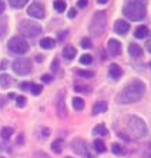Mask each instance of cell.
I'll list each match as a JSON object with an SVG mask.
<instances>
[{
	"instance_id": "obj_1",
	"label": "cell",
	"mask_w": 151,
	"mask_h": 158,
	"mask_svg": "<svg viewBox=\"0 0 151 158\" xmlns=\"http://www.w3.org/2000/svg\"><path fill=\"white\" fill-rule=\"evenodd\" d=\"M117 135L126 140L142 139L149 132L148 125L143 119L136 115L123 116L117 123Z\"/></svg>"
},
{
	"instance_id": "obj_2",
	"label": "cell",
	"mask_w": 151,
	"mask_h": 158,
	"mask_svg": "<svg viewBox=\"0 0 151 158\" xmlns=\"http://www.w3.org/2000/svg\"><path fill=\"white\" fill-rule=\"evenodd\" d=\"M146 85L142 80L134 79L128 83L115 96V101L118 104L126 105L140 101L146 93Z\"/></svg>"
},
{
	"instance_id": "obj_3",
	"label": "cell",
	"mask_w": 151,
	"mask_h": 158,
	"mask_svg": "<svg viewBox=\"0 0 151 158\" xmlns=\"http://www.w3.org/2000/svg\"><path fill=\"white\" fill-rule=\"evenodd\" d=\"M147 5L143 1H126L122 8L123 15L131 22H141L147 15Z\"/></svg>"
},
{
	"instance_id": "obj_4",
	"label": "cell",
	"mask_w": 151,
	"mask_h": 158,
	"mask_svg": "<svg viewBox=\"0 0 151 158\" xmlns=\"http://www.w3.org/2000/svg\"><path fill=\"white\" fill-rule=\"evenodd\" d=\"M108 25V17L104 11H97L92 17L89 24V32L90 35L94 37L101 36L107 29Z\"/></svg>"
},
{
	"instance_id": "obj_5",
	"label": "cell",
	"mask_w": 151,
	"mask_h": 158,
	"mask_svg": "<svg viewBox=\"0 0 151 158\" xmlns=\"http://www.w3.org/2000/svg\"><path fill=\"white\" fill-rule=\"evenodd\" d=\"M42 31V27L38 22L24 20L19 24V32L27 37H35L38 36Z\"/></svg>"
},
{
	"instance_id": "obj_6",
	"label": "cell",
	"mask_w": 151,
	"mask_h": 158,
	"mask_svg": "<svg viewBox=\"0 0 151 158\" xmlns=\"http://www.w3.org/2000/svg\"><path fill=\"white\" fill-rule=\"evenodd\" d=\"M8 49L15 54H24L29 50V44L23 37L20 36H13L7 44Z\"/></svg>"
},
{
	"instance_id": "obj_7",
	"label": "cell",
	"mask_w": 151,
	"mask_h": 158,
	"mask_svg": "<svg viewBox=\"0 0 151 158\" xmlns=\"http://www.w3.org/2000/svg\"><path fill=\"white\" fill-rule=\"evenodd\" d=\"M13 70L19 76H27L31 72L32 63L28 58L22 57L16 59L13 62Z\"/></svg>"
},
{
	"instance_id": "obj_8",
	"label": "cell",
	"mask_w": 151,
	"mask_h": 158,
	"mask_svg": "<svg viewBox=\"0 0 151 158\" xmlns=\"http://www.w3.org/2000/svg\"><path fill=\"white\" fill-rule=\"evenodd\" d=\"M64 96L63 91H60L56 96V101H55L56 114H57L58 117L61 119H64L68 115V110H67V107H66Z\"/></svg>"
},
{
	"instance_id": "obj_9",
	"label": "cell",
	"mask_w": 151,
	"mask_h": 158,
	"mask_svg": "<svg viewBox=\"0 0 151 158\" xmlns=\"http://www.w3.org/2000/svg\"><path fill=\"white\" fill-rule=\"evenodd\" d=\"M27 13L33 18L43 19L44 17V7L40 2H33L28 8Z\"/></svg>"
},
{
	"instance_id": "obj_10",
	"label": "cell",
	"mask_w": 151,
	"mask_h": 158,
	"mask_svg": "<svg viewBox=\"0 0 151 158\" xmlns=\"http://www.w3.org/2000/svg\"><path fill=\"white\" fill-rule=\"evenodd\" d=\"M131 25L128 22H126L125 20L123 19H118L116 20L114 23V32L115 34L119 35V36H124L126 35L130 30Z\"/></svg>"
},
{
	"instance_id": "obj_11",
	"label": "cell",
	"mask_w": 151,
	"mask_h": 158,
	"mask_svg": "<svg viewBox=\"0 0 151 158\" xmlns=\"http://www.w3.org/2000/svg\"><path fill=\"white\" fill-rule=\"evenodd\" d=\"M108 49L111 56H119L122 53V44L115 38H110L108 42Z\"/></svg>"
},
{
	"instance_id": "obj_12",
	"label": "cell",
	"mask_w": 151,
	"mask_h": 158,
	"mask_svg": "<svg viewBox=\"0 0 151 158\" xmlns=\"http://www.w3.org/2000/svg\"><path fill=\"white\" fill-rule=\"evenodd\" d=\"M71 148L75 154L79 156H85L87 154V148L86 142L83 139H76L71 142Z\"/></svg>"
},
{
	"instance_id": "obj_13",
	"label": "cell",
	"mask_w": 151,
	"mask_h": 158,
	"mask_svg": "<svg viewBox=\"0 0 151 158\" xmlns=\"http://www.w3.org/2000/svg\"><path fill=\"white\" fill-rule=\"evenodd\" d=\"M108 75L112 80L118 81L123 76L122 68L116 63H111L108 68Z\"/></svg>"
},
{
	"instance_id": "obj_14",
	"label": "cell",
	"mask_w": 151,
	"mask_h": 158,
	"mask_svg": "<svg viewBox=\"0 0 151 158\" xmlns=\"http://www.w3.org/2000/svg\"><path fill=\"white\" fill-rule=\"evenodd\" d=\"M108 110V103L104 101L95 102L92 108V114L94 115H100L101 113H105Z\"/></svg>"
},
{
	"instance_id": "obj_15",
	"label": "cell",
	"mask_w": 151,
	"mask_h": 158,
	"mask_svg": "<svg viewBox=\"0 0 151 158\" xmlns=\"http://www.w3.org/2000/svg\"><path fill=\"white\" fill-rule=\"evenodd\" d=\"M127 52L130 56L132 58H139L143 55V49L138 44L135 43L130 44Z\"/></svg>"
},
{
	"instance_id": "obj_16",
	"label": "cell",
	"mask_w": 151,
	"mask_h": 158,
	"mask_svg": "<svg viewBox=\"0 0 151 158\" xmlns=\"http://www.w3.org/2000/svg\"><path fill=\"white\" fill-rule=\"evenodd\" d=\"M77 53H78V51L73 45H67V46H65L64 49L62 51V56L68 60H73L77 56Z\"/></svg>"
},
{
	"instance_id": "obj_17",
	"label": "cell",
	"mask_w": 151,
	"mask_h": 158,
	"mask_svg": "<svg viewBox=\"0 0 151 158\" xmlns=\"http://www.w3.org/2000/svg\"><path fill=\"white\" fill-rule=\"evenodd\" d=\"M64 145V139L60 138V139H56L55 140L52 141V143L51 144V148L55 154H61L62 152V150H63Z\"/></svg>"
},
{
	"instance_id": "obj_18",
	"label": "cell",
	"mask_w": 151,
	"mask_h": 158,
	"mask_svg": "<svg viewBox=\"0 0 151 158\" xmlns=\"http://www.w3.org/2000/svg\"><path fill=\"white\" fill-rule=\"evenodd\" d=\"M55 44H56L55 40L52 37H44L39 42L41 48H43L44 50H51V49L54 48Z\"/></svg>"
},
{
	"instance_id": "obj_19",
	"label": "cell",
	"mask_w": 151,
	"mask_h": 158,
	"mask_svg": "<svg viewBox=\"0 0 151 158\" xmlns=\"http://www.w3.org/2000/svg\"><path fill=\"white\" fill-rule=\"evenodd\" d=\"M134 36L137 39H144L149 35V28L145 25H140L134 30Z\"/></svg>"
},
{
	"instance_id": "obj_20",
	"label": "cell",
	"mask_w": 151,
	"mask_h": 158,
	"mask_svg": "<svg viewBox=\"0 0 151 158\" xmlns=\"http://www.w3.org/2000/svg\"><path fill=\"white\" fill-rule=\"evenodd\" d=\"M14 79L8 74H2L0 76V85L3 89H7L13 85Z\"/></svg>"
},
{
	"instance_id": "obj_21",
	"label": "cell",
	"mask_w": 151,
	"mask_h": 158,
	"mask_svg": "<svg viewBox=\"0 0 151 158\" xmlns=\"http://www.w3.org/2000/svg\"><path fill=\"white\" fill-rule=\"evenodd\" d=\"M93 134L99 136H106L108 134V130L104 123H99L93 129Z\"/></svg>"
},
{
	"instance_id": "obj_22",
	"label": "cell",
	"mask_w": 151,
	"mask_h": 158,
	"mask_svg": "<svg viewBox=\"0 0 151 158\" xmlns=\"http://www.w3.org/2000/svg\"><path fill=\"white\" fill-rule=\"evenodd\" d=\"M72 105H73V108H75L77 111H82L85 108L86 102L80 97H75L72 100Z\"/></svg>"
},
{
	"instance_id": "obj_23",
	"label": "cell",
	"mask_w": 151,
	"mask_h": 158,
	"mask_svg": "<svg viewBox=\"0 0 151 158\" xmlns=\"http://www.w3.org/2000/svg\"><path fill=\"white\" fill-rule=\"evenodd\" d=\"M94 148L98 154H103L107 151V147L102 139H97L94 140Z\"/></svg>"
},
{
	"instance_id": "obj_24",
	"label": "cell",
	"mask_w": 151,
	"mask_h": 158,
	"mask_svg": "<svg viewBox=\"0 0 151 158\" xmlns=\"http://www.w3.org/2000/svg\"><path fill=\"white\" fill-rule=\"evenodd\" d=\"M111 150L112 153L116 156H125V150L124 149L122 146L118 143H114L112 145V148H111Z\"/></svg>"
},
{
	"instance_id": "obj_25",
	"label": "cell",
	"mask_w": 151,
	"mask_h": 158,
	"mask_svg": "<svg viewBox=\"0 0 151 158\" xmlns=\"http://www.w3.org/2000/svg\"><path fill=\"white\" fill-rule=\"evenodd\" d=\"M10 6L15 9H21L28 4V0H9L8 1Z\"/></svg>"
},
{
	"instance_id": "obj_26",
	"label": "cell",
	"mask_w": 151,
	"mask_h": 158,
	"mask_svg": "<svg viewBox=\"0 0 151 158\" xmlns=\"http://www.w3.org/2000/svg\"><path fill=\"white\" fill-rule=\"evenodd\" d=\"M14 132H15V130L13 129L12 127L6 126V127H4L3 129L1 130L0 136L2 137L4 139H8L14 134Z\"/></svg>"
},
{
	"instance_id": "obj_27",
	"label": "cell",
	"mask_w": 151,
	"mask_h": 158,
	"mask_svg": "<svg viewBox=\"0 0 151 158\" xmlns=\"http://www.w3.org/2000/svg\"><path fill=\"white\" fill-rule=\"evenodd\" d=\"M78 76H79L83 78H92L94 77V72L91 70H86V69H78L77 70Z\"/></svg>"
},
{
	"instance_id": "obj_28",
	"label": "cell",
	"mask_w": 151,
	"mask_h": 158,
	"mask_svg": "<svg viewBox=\"0 0 151 158\" xmlns=\"http://www.w3.org/2000/svg\"><path fill=\"white\" fill-rule=\"evenodd\" d=\"M29 91L30 93L33 94V95H39V94L42 93L43 91V86L41 85H37V84H34V83H31V85L29 88Z\"/></svg>"
},
{
	"instance_id": "obj_29",
	"label": "cell",
	"mask_w": 151,
	"mask_h": 158,
	"mask_svg": "<svg viewBox=\"0 0 151 158\" xmlns=\"http://www.w3.org/2000/svg\"><path fill=\"white\" fill-rule=\"evenodd\" d=\"M66 7H67V5L64 1H55L53 3V8L58 13H63L66 10Z\"/></svg>"
},
{
	"instance_id": "obj_30",
	"label": "cell",
	"mask_w": 151,
	"mask_h": 158,
	"mask_svg": "<svg viewBox=\"0 0 151 158\" xmlns=\"http://www.w3.org/2000/svg\"><path fill=\"white\" fill-rule=\"evenodd\" d=\"M74 89L76 93H80V94H88L91 91L90 87L86 85H76Z\"/></svg>"
},
{
	"instance_id": "obj_31",
	"label": "cell",
	"mask_w": 151,
	"mask_h": 158,
	"mask_svg": "<svg viewBox=\"0 0 151 158\" xmlns=\"http://www.w3.org/2000/svg\"><path fill=\"white\" fill-rule=\"evenodd\" d=\"M79 62L83 65H90L93 62V57L88 54V53H85L83 54L79 59Z\"/></svg>"
},
{
	"instance_id": "obj_32",
	"label": "cell",
	"mask_w": 151,
	"mask_h": 158,
	"mask_svg": "<svg viewBox=\"0 0 151 158\" xmlns=\"http://www.w3.org/2000/svg\"><path fill=\"white\" fill-rule=\"evenodd\" d=\"M6 30H7V28H6V19H4L3 21L0 20V40H2L5 37L6 34Z\"/></svg>"
},
{
	"instance_id": "obj_33",
	"label": "cell",
	"mask_w": 151,
	"mask_h": 158,
	"mask_svg": "<svg viewBox=\"0 0 151 158\" xmlns=\"http://www.w3.org/2000/svg\"><path fill=\"white\" fill-rule=\"evenodd\" d=\"M27 104V99L22 96V95H19L16 97V106L18 108H24Z\"/></svg>"
},
{
	"instance_id": "obj_34",
	"label": "cell",
	"mask_w": 151,
	"mask_h": 158,
	"mask_svg": "<svg viewBox=\"0 0 151 158\" xmlns=\"http://www.w3.org/2000/svg\"><path fill=\"white\" fill-rule=\"evenodd\" d=\"M59 69H60V60L58 58H54L51 63V70L53 74H55L58 72Z\"/></svg>"
},
{
	"instance_id": "obj_35",
	"label": "cell",
	"mask_w": 151,
	"mask_h": 158,
	"mask_svg": "<svg viewBox=\"0 0 151 158\" xmlns=\"http://www.w3.org/2000/svg\"><path fill=\"white\" fill-rule=\"evenodd\" d=\"M81 46H82L83 49H90L92 47V41L89 38L85 37L81 41Z\"/></svg>"
},
{
	"instance_id": "obj_36",
	"label": "cell",
	"mask_w": 151,
	"mask_h": 158,
	"mask_svg": "<svg viewBox=\"0 0 151 158\" xmlns=\"http://www.w3.org/2000/svg\"><path fill=\"white\" fill-rule=\"evenodd\" d=\"M41 81L44 82V83H45V84H50L52 83V81H53V76L52 75H50V74H44L43 75L42 77H41Z\"/></svg>"
},
{
	"instance_id": "obj_37",
	"label": "cell",
	"mask_w": 151,
	"mask_h": 158,
	"mask_svg": "<svg viewBox=\"0 0 151 158\" xmlns=\"http://www.w3.org/2000/svg\"><path fill=\"white\" fill-rule=\"evenodd\" d=\"M30 85H31V83L25 81V82H22L20 84V88H21V90H23V91H28L30 88Z\"/></svg>"
},
{
	"instance_id": "obj_38",
	"label": "cell",
	"mask_w": 151,
	"mask_h": 158,
	"mask_svg": "<svg viewBox=\"0 0 151 158\" xmlns=\"http://www.w3.org/2000/svg\"><path fill=\"white\" fill-rule=\"evenodd\" d=\"M68 30H66V31H61V32H59L57 34V37L58 39H59V41L60 42H61V41H63L65 39V37L67 36L68 35Z\"/></svg>"
},
{
	"instance_id": "obj_39",
	"label": "cell",
	"mask_w": 151,
	"mask_h": 158,
	"mask_svg": "<svg viewBox=\"0 0 151 158\" xmlns=\"http://www.w3.org/2000/svg\"><path fill=\"white\" fill-rule=\"evenodd\" d=\"M76 16H77V11H76V9L75 8H71L69 11V13H68V17L69 19H74Z\"/></svg>"
},
{
	"instance_id": "obj_40",
	"label": "cell",
	"mask_w": 151,
	"mask_h": 158,
	"mask_svg": "<svg viewBox=\"0 0 151 158\" xmlns=\"http://www.w3.org/2000/svg\"><path fill=\"white\" fill-rule=\"evenodd\" d=\"M87 5H88V1L86 0H80L78 2V6L80 9H84L85 7H86Z\"/></svg>"
},
{
	"instance_id": "obj_41",
	"label": "cell",
	"mask_w": 151,
	"mask_h": 158,
	"mask_svg": "<svg viewBox=\"0 0 151 158\" xmlns=\"http://www.w3.org/2000/svg\"><path fill=\"white\" fill-rule=\"evenodd\" d=\"M145 46H146V49H147V51L149 52V53H151V37L146 42V44H145Z\"/></svg>"
},
{
	"instance_id": "obj_42",
	"label": "cell",
	"mask_w": 151,
	"mask_h": 158,
	"mask_svg": "<svg viewBox=\"0 0 151 158\" xmlns=\"http://www.w3.org/2000/svg\"><path fill=\"white\" fill-rule=\"evenodd\" d=\"M42 133H43L44 136L48 137L49 135H50V133H51L50 129H49V128H46V127H44V128L42 130Z\"/></svg>"
},
{
	"instance_id": "obj_43",
	"label": "cell",
	"mask_w": 151,
	"mask_h": 158,
	"mask_svg": "<svg viewBox=\"0 0 151 158\" xmlns=\"http://www.w3.org/2000/svg\"><path fill=\"white\" fill-rule=\"evenodd\" d=\"M36 158H49V156L44 152H38L36 154Z\"/></svg>"
},
{
	"instance_id": "obj_44",
	"label": "cell",
	"mask_w": 151,
	"mask_h": 158,
	"mask_svg": "<svg viewBox=\"0 0 151 158\" xmlns=\"http://www.w3.org/2000/svg\"><path fill=\"white\" fill-rule=\"evenodd\" d=\"M5 9H6V4H5V2L4 1H0V15L5 11Z\"/></svg>"
},
{
	"instance_id": "obj_45",
	"label": "cell",
	"mask_w": 151,
	"mask_h": 158,
	"mask_svg": "<svg viewBox=\"0 0 151 158\" xmlns=\"http://www.w3.org/2000/svg\"><path fill=\"white\" fill-rule=\"evenodd\" d=\"M97 2H98L99 4H106V3H108L107 0H104V1H103V0H98Z\"/></svg>"
},
{
	"instance_id": "obj_46",
	"label": "cell",
	"mask_w": 151,
	"mask_h": 158,
	"mask_svg": "<svg viewBox=\"0 0 151 158\" xmlns=\"http://www.w3.org/2000/svg\"><path fill=\"white\" fill-rule=\"evenodd\" d=\"M8 96H9V97L11 98V99H14V98H15L14 96H15V94H8Z\"/></svg>"
},
{
	"instance_id": "obj_47",
	"label": "cell",
	"mask_w": 151,
	"mask_h": 158,
	"mask_svg": "<svg viewBox=\"0 0 151 158\" xmlns=\"http://www.w3.org/2000/svg\"><path fill=\"white\" fill-rule=\"evenodd\" d=\"M149 67H150V69H151V61L149 62Z\"/></svg>"
},
{
	"instance_id": "obj_48",
	"label": "cell",
	"mask_w": 151,
	"mask_h": 158,
	"mask_svg": "<svg viewBox=\"0 0 151 158\" xmlns=\"http://www.w3.org/2000/svg\"><path fill=\"white\" fill-rule=\"evenodd\" d=\"M0 158H6V157H4V156H0Z\"/></svg>"
},
{
	"instance_id": "obj_49",
	"label": "cell",
	"mask_w": 151,
	"mask_h": 158,
	"mask_svg": "<svg viewBox=\"0 0 151 158\" xmlns=\"http://www.w3.org/2000/svg\"><path fill=\"white\" fill-rule=\"evenodd\" d=\"M65 158H72V157H69V156H68V157H65Z\"/></svg>"
},
{
	"instance_id": "obj_50",
	"label": "cell",
	"mask_w": 151,
	"mask_h": 158,
	"mask_svg": "<svg viewBox=\"0 0 151 158\" xmlns=\"http://www.w3.org/2000/svg\"><path fill=\"white\" fill-rule=\"evenodd\" d=\"M0 152H1V148H0Z\"/></svg>"
},
{
	"instance_id": "obj_51",
	"label": "cell",
	"mask_w": 151,
	"mask_h": 158,
	"mask_svg": "<svg viewBox=\"0 0 151 158\" xmlns=\"http://www.w3.org/2000/svg\"><path fill=\"white\" fill-rule=\"evenodd\" d=\"M149 158H151V156H149Z\"/></svg>"
}]
</instances>
